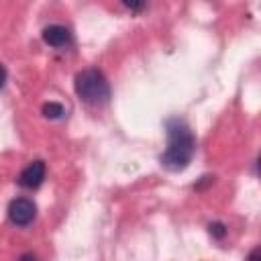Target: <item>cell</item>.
I'll use <instances>...</instances> for the list:
<instances>
[{"mask_svg": "<svg viewBox=\"0 0 261 261\" xmlns=\"http://www.w3.org/2000/svg\"><path fill=\"white\" fill-rule=\"evenodd\" d=\"M165 133H167V147L161 155V165L169 171H181L190 165L194 151H196V139L181 118H169L165 120Z\"/></svg>", "mask_w": 261, "mask_h": 261, "instance_id": "6da1fadb", "label": "cell"}, {"mask_svg": "<svg viewBox=\"0 0 261 261\" xmlns=\"http://www.w3.org/2000/svg\"><path fill=\"white\" fill-rule=\"evenodd\" d=\"M73 88H75V94L86 104H92V106H102L110 98V86H108L104 73L100 69H96V67L82 69L75 75Z\"/></svg>", "mask_w": 261, "mask_h": 261, "instance_id": "7a4b0ae2", "label": "cell"}, {"mask_svg": "<svg viewBox=\"0 0 261 261\" xmlns=\"http://www.w3.org/2000/svg\"><path fill=\"white\" fill-rule=\"evenodd\" d=\"M37 216V206L33 200L29 198H14L10 204H8V218L12 224L16 226H27L35 220Z\"/></svg>", "mask_w": 261, "mask_h": 261, "instance_id": "3957f363", "label": "cell"}, {"mask_svg": "<svg viewBox=\"0 0 261 261\" xmlns=\"http://www.w3.org/2000/svg\"><path fill=\"white\" fill-rule=\"evenodd\" d=\"M43 179H45V163H43L41 159H37V161H31V163L20 171V175H18V186L33 190V188H39Z\"/></svg>", "mask_w": 261, "mask_h": 261, "instance_id": "277c9868", "label": "cell"}, {"mask_svg": "<svg viewBox=\"0 0 261 261\" xmlns=\"http://www.w3.org/2000/svg\"><path fill=\"white\" fill-rule=\"evenodd\" d=\"M43 41L49 47H67L71 43V31L63 24H49L43 29Z\"/></svg>", "mask_w": 261, "mask_h": 261, "instance_id": "5b68a950", "label": "cell"}, {"mask_svg": "<svg viewBox=\"0 0 261 261\" xmlns=\"http://www.w3.org/2000/svg\"><path fill=\"white\" fill-rule=\"evenodd\" d=\"M65 114V108L59 104V102H45L43 104V116L49 118V120H57Z\"/></svg>", "mask_w": 261, "mask_h": 261, "instance_id": "8992f818", "label": "cell"}, {"mask_svg": "<svg viewBox=\"0 0 261 261\" xmlns=\"http://www.w3.org/2000/svg\"><path fill=\"white\" fill-rule=\"evenodd\" d=\"M208 232L214 237V239H222L226 234V226L222 222H210L208 224Z\"/></svg>", "mask_w": 261, "mask_h": 261, "instance_id": "52a82bcc", "label": "cell"}, {"mask_svg": "<svg viewBox=\"0 0 261 261\" xmlns=\"http://www.w3.org/2000/svg\"><path fill=\"white\" fill-rule=\"evenodd\" d=\"M247 261H259V247H255V249H253V251L249 253Z\"/></svg>", "mask_w": 261, "mask_h": 261, "instance_id": "ba28073f", "label": "cell"}, {"mask_svg": "<svg viewBox=\"0 0 261 261\" xmlns=\"http://www.w3.org/2000/svg\"><path fill=\"white\" fill-rule=\"evenodd\" d=\"M18 261H39V259H37L33 253H22V255L18 257Z\"/></svg>", "mask_w": 261, "mask_h": 261, "instance_id": "9c48e42d", "label": "cell"}, {"mask_svg": "<svg viewBox=\"0 0 261 261\" xmlns=\"http://www.w3.org/2000/svg\"><path fill=\"white\" fill-rule=\"evenodd\" d=\"M4 82H6V69H4V65L0 63V88L4 86Z\"/></svg>", "mask_w": 261, "mask_h": 261, "instance_id": "30bf717a", "label": "cell"}]
</instances>
